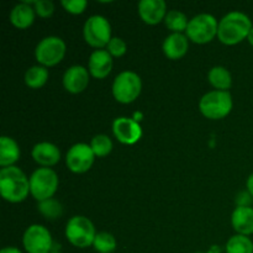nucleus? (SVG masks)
<instances>
[{
	"label": "nucleus",
	"mask_w": 253,
	"mask_h": 253,
	"mask_svg": "<svg viewBox=\"0 0 253 253\" xmlns=\"http://www.w3.org/2000/svg\"><path fill=\"white\" fill-rule=\"evenodd\" d=\"M252 27L251 20L246 14L240 11L229 12L220 20L217 39L221 43L234 46L249 37Z\"/></svg>",
	"instance_id": "1"
},
{
	"label": "nucleus",
	"mask_w": 253,
	"mask_h": 253,
	"mask_svg": "<svg viewBox=\"0 0 253 253\" xmlns=\"http://www.w3.org/2000/svg\"><path fill=\"white\" fill-rule=\"evenodd\" d=\"M30 193V179L19 167L1 168L0 194L9 203H21Z\"/></svg>",
	"instance_id": "2"
},
{
	"label": "nucleus",
	"mask_w": 253,
	"mask_h": 253,
	"mask_svg": "<svg viewBox=\"0 0 253 253\" xmlns=\"http://www.w3.org/2000/svg\"><path fill=\"white\" fill-rule=\"evenodd\" d=\"M232 96L229 91L212 90L204 94L199 101L200 113L210 120H221L232 110Z\"/></svg>",
	"instance_id": "3"
},
{
	"label": "nucleus",
	"mask_w": 253,
	"mask_h": 253,
	"mask_svg": "<svg viewBox=\"0 0 253 253\" xmlns=\"http://www.w3.org/2000/svg\"><path fill=\"white\" fill-rule=\"evenodd\" d=\"M217 29L219 24L212 15L200 14L189 20L185 36L194 43L205 44L217 36Z\"/></svg>",
	"instance_id": "4"
},
{
	"label": "nucleus",
	"mask_w": 253,
	"mask_h": 253,
	"mask_svg": "<svg viewBox=\"0 0 253 253\" xmlns=\"http://www.w3.org/2000/svg\"><path fill=\"white\" fill-rule=\"evenodd\" d=\"M58 188V177L51 168H39L30 177V193L37 202L51 199Z\"/></svg>",
	"instance_id": "5"
},
{
	"label": "nucleus",
	"mask_w": 253,
	"mask_h": 253,
	"mask_svg": "<svg viewBox=\"0 0 253 253\" xmlns=\"http://www.w3.org/2000/svg\"><path fill=\"white\" fill-rule=\"evenodd\" d=\"M95 236V227L88 217L77 215L67 222L66 237L73 246L79 249L89 247L93 245Z\"/></svg>",
	"instance_id": "6"
},
{
	"label": "nucleus",
	"mask_w": 253,
	"mask_h": 253,
	"mask_svg": "<svg viewBox=\"0 0 253 253\" xmlns=\"http://www.w3.org/2000/svg\"><path fill=\"white\" fill-rule=\"evenodd\" d=\"M142 90V82L135 72H121L113 83V95L121 104H131L138 98Z\"/></svg>",
	"instance_id": "7"
},
{
	"label": "nucleus",
	"mask_w": 253,
	"mask_h": 253,
	"mask_svg": "<svg viewBox=\"0 0 253 253\" xmlns=\"http://www.w3.org/2000/svg\"><path fill=\"white\" fill-rule=\"evenodd\" d=\"M83 36L86 43L94 48L103 49L108 46L111 37V26L108 20L100 15H93L85 21Z\"/></svg>",
	"instance_id": "8"
},
{
	"label": "nucleus",
	"mask_w": 253,
	"mask_h": 253,
	"mask_svg": "<svg viewBox=\"0 0 253 253\" xmlns=\"http://www.w3.org/2000/svg\"><path fill=\"white\" fill-rule=\"evenodd\" d=\"M66 54V43L61 37L48 36L37 43L35 56L37 62L43 67H53L58 64Z\"/></svg>",
	"instance_id": "9"
},
{
	"label": "nucleus",
	"mask_w": 253,
	"mask_h": 253,
	"mask_svg": "<svg viewBox=\"0 0 253 253\" xmlns=\"http://www.w3.org/2000/svg\"><path fill=\"white\" fill-rule=\"evenodd\" d=\"M22 244L27 253H49L53 246L51 234L42 225L27 227L22 237Z\"/></svg>",
	"instance_id": "10"
},
{
	"label": "nucleus",
	"mask_w": 253,
	"mask_h": 253,
	"mask_svg": "<svg viewBox=\"0 0 253 253\" xmlns=\"http://www.w3.org/2000/svg\"><path fill=\"white\" fill-rule=\"evenodd\" d=\"M95 155L90 145L86 143H76L69 148L66 156V165L68 169L73 173H85L93 166Z\"/></svg>",
	"instance_id": "11"
},
{
	"label": "nucleus",
	"mask_w": 253,
	"mask_h": 253,
	"mask_svg": "<svg viewBox=\"0 0 253 253\" xmlns=\"http://www.w3.org/2000/svg\"><path fill=\"white\" fill-rule=\"evenodd\" d=\"M113 132L124 145H135L142 136V128L133 119L118 118L113 123Z\"/></svg>",
	"instance_id": "12"
},
{
	"label": "nucleus",
	"mask_w": 253,
	"mask_h": 253,
	"mask_svg": "<svg viewBox=\"0 0 253 253\" xmlns=\"http://www.w3.org/2000/svg\"><path fill=\"white\" fill-rule=\"evenodd\" d=\"M138 15L147 25H157L165 21L167 5L163 0H141L138 2Z\"/></svg>",
	"instance_id": "13"
},
{
	"label": "nucleus",
	"mask_w": 253,
	"mask_h": 253,
	"mask_svg": "<svg viewBox=\"0 0 253 253\" xmlns=\"http://www.w3.org/2000/svg\"><path fill=\"white\" fill-rule=\"evenodd\" d=\"M89 71L83 66H72L63 76V86L72 94H79L86 89L89 84Z\"/></svg>",
	"instance_id": "14"
},
{
	"label": "nucleus",
	"mask_w": 253,
	"mask_h": 253,
	"mask_svg": "<svg viewBox=\"0 0 253 253\" xmlns=\"http://www.w3.org/2000/svg\"><path fill=\"white\" fill-rule=\"evenodd\" d=\"M88 69L94 78H106L113 69V57L106 49H95L89 57Z\"/></svg>",
	"instance_id": "15"
},
{
	"label": "nucleus",
	"mask_w": 253,
	"mask_h": 253,
	"mask_svg": "<svg viewBox=\"0 0 253 253\" xmlns=\"http://www.w3.org/2000/svg\"><path fill=\"white\" fill-rule=\"evenodd\" d=\"M32 158L42 167L49 168L59 162L61 152H59V148L53 143L40 142L32 148Z\"/></svg>",
	"instance_id": "16"
},
{
	"label": "nucleus",
	"mask_w": 253,
	"mask_h": 253,
	"mask_svg": "<svg viewBox=\"0 0 253 253\" xmlns=\"http://www.w3.org/2000/svg\"><path fill=\"white\" fill-rule=\"evenodd\" d=\"M189 49V41L188 37L183 34H172L163 42V53L167 58L180 59L187 54Z\"/></svg>",
	"instance_id": "17"
},
{
	"label": "nucleus",
	"mask_w": 253,
	"mask_h": 253,
	"mask_svg": "<svg viewBox=\"0 0 253 253\" xmlns=\"http://www.w3.org/2000/svg\"><path fill=\"white\" fill-rule=\"evenodd\" d=\"M231 224L237 235L250 236L253 234V209L251 207H237L231 215Z\"/></svg>",
	"instance_id": "18"
},
{
	"label": "nucleus",
	"mask_w": 253,
	"mask_h": 253,
	"mask_svg": "<svg viewBox=\"0 0 253 253\" xmlns=\"http://www.w3.org/2000/svg\"><path fill=\"white\" fill-rule=\"evenodd\" d=\"M32 4H34V1H24L12 7L11 12H10V22L15 27L25 30L34 24L36 11L31 6Z\"/></svg>",
	"instance_id": "19"
},
{
	"label": "nucleus",
	"mask_w": 253,
	"mask_h": 253,
	"mask_svg": "<svg viewBox=\"0 0 253 253\" xmlns=\"http://www.w3.org/2000/svg\"><path fill=\"white\" fill-rule=\"evenodd\" d=\"M20 158V147L16 141L7 136L0 137V166L11 167Z\"/></svg>",
	"instance_id": "20"
},
{
	"label": "nucleus",
	"mask_w": 253,
	"mask_h": 253,
	"mask_svg": "<svg viewBox=\"0 0 253 253\" xmlns=\"http://www.w3.org/2000/svg\"><path fill=\"white\" fill-rule=\"evenodd\" d=\"M208 81L216 90L227 91L232 85L231 73L225 67H212L208 73Z\"/></svg>",
	"instance_id": "21"
},
{
	"label": "nucleus",
	"mask_w": 253,
	"mask_h": 253,
	"mask_svg": "<svg viewBox=\"0 0 253 253\" xmlns=\"http://www.w3.org/2000/svg\"><path fill=\"white\" fill-rule=\"evenodd\" d=\"M48 79V69L43 66H34L25 73V83L32 89H40Z\"/></svg>",
	"instance_id": "22"
},
{
	"label": "nucleus",
	"mask_w": 253,
	"mask_h": 253,
	"mask_svg": "<svg viewBox=\"0 0 253 253\" xmlns=\"http://www.w3.org/2000/svg\"><path fill=\"white\" fill-rule=\"evenodd\" d=\"M165 24L168 29L172 30L173 34H182L183 31H187L189 21L183 12L178 10H170L166 15Z\"/></svg>",
	"instance_id": "23"
},
{
	"label": "nucleus",
	"mask_w": 253,
	"mask_h": 253,
	"mask_svg": "<svg viewBox=\"0 0 253 253\" xmlns=\"http://www.w3.org/2000/svg\"><path fill=\"white\" fill-rule=\"evenodd\" d=\"M226 253H253V242L249 236L235 235L227 241Z\"/></svg>",
	"instance_id": "24"
},
{
	"label": "nucleus",
	"mask_w": 253,
	"mask_h": 253,
	"mask_svg": "<svg viewBox=\"0 0 253 253\" xmlns=\"http://www.w3.org/2000/svg\"><path fill=\"white\" fill-rule=\"evenodd\" d=\"M37 209H39L40 214L43 215L47 220H56L63 214L62 204L58 200L53 199V198L40 202L39 205H37Z\"/></svg>",
	"instance_id": "25"
},
{
	"label": "nucleus",
	"mask_w": 253,
	"mask_h": 253,
	"mask_svg": "<svg viewBox=\"0 0 253 253\" xmlns=\"http://www.w3.org/2000/svg\"><path fill=\"white\" fill-rule=\"evenodd\" d=\"M93 246L99 253H113L116 249V240L109 232H99L94 239Z\"/></svg>",
	"instance_id": "26"
},
{
	"label": "nucleus",
	"mask_w": 253,
	"mask_h": 253,
	"mask_svg": "<svg viewBox=\"0 0 253 253\" xmlns=\"http://www.w3.org/2000/svg\"><path fill=\"white\" fill-rule=\"evenodd\" d=\"M90 147L95 157H105L113 151V141L106 135H96L91 138Z\"/></svg>",
	"instance_id": "27"
},
{
	"label": "nucleus",
	"mask_w": 253,
	"mask_h": 253,
	"mask_svg": "<svg viewBox=\"0 0 253 253\" xmlns=\"http://www.w3.org/2000/svg\"><path fill=\"white\" fill-rule=\"evenodd\" d=\"M126 49H127V46L120 37H113L106 46V51L111 54V57L124 56L126 53Z\"/></svg>",
	"instance_id": "28"
},
{
	"label": "nucleus",
	"mask_w": 253,
	"mask_h": 253,
	"mask_svg": "<svg viewBox=\"0 0 253 253\" xmlns=\"http://www.w3.org/2000/svg\"><path fill=\"white\" fill-rule=\"evenodd\" d=\"M62 6L64 7L67 12L73 15L83 14L84 10L86 9L88 2L85 0H62Z\"/></svg>",
	"instance_id": "29"
},
{
	"label": "nucleus",
	"mask_w": 253,
	"mask_h": 253,
	"mask_svg": "<svg viewBox=\"0 0 253 253\" xmlns=\"http://www.w3.org/2000/svg\"><path fill=\"white\" fill-rule=\"evenodd\" d=\"M32 5H34V9L36 11V14L40 17H43V19L52 16V14L54 11L53 2L49 1V0H37V1H34Z\"/></svg>",
	"instance_id": "30"
},
{
	"label": "nucleus",
	"mask_w": 253,
	"mask_h": 253,
	"mask_svg": "<svg viewBox=\"0 0 253 253\" xmlns=\"http://www.w3.org/2000/svg\"><path fill=\"white\" fill-rule=\"evenodd\" d=\"M237 207H250L252 203V195L249 192H241L236 198Z\"/></svg>",
	"instance_id": "31"
},
{
	"label": "nucleus",
	"mask_w": 253,
	"mask_h": 253,
	"mask_svg": "<svg viewBox=\"0 0 253 253\" xmlns=\"http://www.w3.org/2000/svg\"><path fill=\"white\" fill-rule=\"evenodd\" d=\"M246 185H247V192H249L253 198V173L251 175H250L249 178H247Z\"/></svg>",
	"instance_id": "32"
},
{
	"label": "nucleus",
	"mask_w": 253,
	"mask_h": 253,
	"mask_svg": "<svg viewBox=\"0 0 253 253\" xmlns=\"http://www.w3.org/2000/svg\"><path fill=\"white\" fill-rule=\"evenodd\" d=\"M0 253H21L19 249H16V247H5V249H2Z\"/></svg>",
	"instance_id": "33"
},
{
	"label": "nucleus",
	"mask_w": 253,
	"mask_h": 253,
	"mask_svg": "<svg viewBox=\"0 0 253 253\" xmlns=\"http://www.w3.org/2000/svg\"><path fill=\"white\" fill-rule=\"evenodd\" d=\"M247 40H249L250 44H251V46L253 47V27H252V30H251V31H250V34H249V37H247Z\"/></svg>",
	"instance_id": "34"
},
{
	"label": "nucleus",
	"mask_w": 253,
	"mask_h": 253,
	"mask_svg": "<svg viewBox=\"0 0 253 253\" xmlns=\"http://www.w3.org/2000/svg\"><path fill=\"white\" fill-rule=\"evenodd\" d=\"M49 253H61V252H57V251H52V252H49Z\"/></svg>",
	"instance_id": "35"
}]
</instances>
